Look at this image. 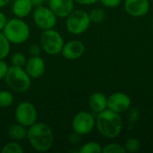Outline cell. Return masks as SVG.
Returning <instances> with one entry per match:
<instances>
[{"mask_svg": "<svg viewBox=\"0 0 153 153\" xmlns=\"http://www.w3.org/2000/svg\"><path fill=\"white\" fill-rule=\"evenodd\" d=\"M148 0H126V11L134 17H142L149 11Z\"/></svg>", "mask_w": 153, "mask_h": 153, "instance_id": "obj_14", "label": "cell"}, {"mask_svg": "<svg viewBox=\"0 0 153 153\" xmlns=\"http://www.w3.org/2000/svg\"><path fill=\"white\" fill-rule=\"evenodd\" d=\"M89 105L95 113H100L108 108V99L103 93L95 92L89 99Z\"/></svg>", "mask_w": 153, "mask_h": 153, "instance_id": "obj_16", "label": "cell"}, {"mask_svg": "<svg viewBox=\"0 0 153 153\" xmlns=\"http://www.w3.org/2000/svg\"><path fill=\"white\" fill-rule=\"evenodd\" d=\"M131 106V100L128 95L123 92H116L108 99V108L117 113H123Z\"/></svg>", "mask_w": 153, "mask_h": 153, "instance_id": "obj_11", "label": "cell"}, {"mask_svg": "<svg viewBox=\"0 0 153 153\" xmlns=\"http://www.w3.org/2000/svg\"><path fill=\"white\" fill-rule=\"evenodd\" d=\"M4 81L7 87L15 92H25L31 85V78L29 76L24 67L9 66Z\"/></svg>", "mask_w": 153, "mask_h": 153, "instance_id": "obj_4", "label": "cell"}, {"mask_svg": "<svg viewBox=\"0 0 153 153\" xmlns=\"http://www.w3.org/2000/svg\"><path fill=\"white\" fill-rule=\"evenodd\" d=\"M89 17L91 20V22H94V23H99L101 22L104 18H105V13L103 10L100 9V8H96L91 11V13H89Z\"/></svg>", "mask_w": 153, "mask_h": 153, "instance_id": "obj_23", "label": "cell"}, {"mask_svg": "<svg viewBox=\"0 0 153 153\" xmlns=\"http://www.w3.org/2000/svg\"><path fill=\"white\" fill-rule=\"evenodd\" d=\"M14 117L17 123L28 128L37 122L38 112L36 107L30 101H22L16 106Z\"/></svg>", "mask_w": 153, "mask_h": 153, "instance_id": "obj_7", "label": "cell"}, {"mask_svg": "<svg viewBox=\"0 0 153 153\" xmlns=\"http://www.w3.org/2000/svg\"><path fill=\"white\" fill-rule=\"evenodd\" d=\"M2 32L10 43L17 45L26 42L30 35L29 25L18 17L7 20Z\"/></svg>", "mask_w": 153, "mask_h": 153, "instance_id": "obj_3", "label": "cell"}, {"mask_svg": "<svg viewBox=\"0 0 153 153\" xmlns=\"http://www.w3.org/2000/svg\"><path fill=\"white\" fill-rule=\"evenodd\" d=\"M26 61H27V58L25 55L22 54V52H15L11 56V64L13 66L24 67Z\"/></svg>", "mask_w": 153, "mask_h": 153, "instance_id": "obj_22", "label": "cell"}, {"mask_svg": "<svg viewBox=\"0 0 153 153\" xmlns=\"http://www.w3.org/2000/svg\"><path fill=\"white\" fill-rule=\"evenodd\" d=\"M101 3L106 7H116L121 3V0H101Z\"/></svg>", "mask_w": 153, "mask_h": 153, "instance_id": "obj_28", "label": "cell"}, {"mask_svg": "<svg viewBox=\"0 0 153 153\" xmlns=\"http://www.w3.org/2000/svg\"><path fill=\"white\" fill-rule=\"evenodd\" d=\"M126 151L129 152H136L140 149V142L137 139H128L125 145Z\"/></svg>", "mask_w": 153, "mask_h": 153, "instance_id": "obj_25", "label": "cell"}, {"mask_svg": "<svg viewBox=\"0 0 153 153\" xmlns=\"http://www.w3.org/2000/svg\"><path fill=\"white\" fill-rule=\"evenodd\" d=\"M14 97L13 93L6 90L0 91V108H8L13 105Z\"/></svg>", "mask_w": 153, "mask_h": 153, "instance_id": "obj_18", "label": "cell"}, {"mask_svg": "<svg viewBox=\"0 0 153 153\" xmlns=\"http://www.w3.org/2000/svg\"><path fill=\"white\" fill-rule=\"evenodd\" d=\"M7 22V18L5 16V14L0 11V31L3 30V29L4 28L5 24Z\"/></svg>", "mask_w": 153, "mask_h": 153, "instance_id": "obj_29", "label": "cell"}, {"mask_svg": "<svg viewBox=\"0 0 153 153\" xmlns=\"http://www.w3.org/2000/svg\"><path fill=\"white\" fill-rule=\"evenodd\" d=\"M27 140L33 150L39 152H46L53 145L54 134L48 125L42 122H36L28 127Z\"/></svg>", "mask_w": 153, "mask_h": 153, "instance_id": "obj_1", "label": "cell"}, {"mask_svg": "<svg viewBox=\"0 0 153 153\" xmlns=\"http://www.w3.org/2000/svg\"><path fill=\"white\" fill-rule=\"evenodd\" d=\"M24 69L32 79H38L43 76L46 70V63L40 56H31L27 59Z\"/></svg>", "mask_w": 153, "mask_h": 153, "instance_id": "obj_10", "label": "cell"}, {"mask_svg": "<svg viewBox=\"0 0 153 153\" xmlns=\"http://www.w3.org/2000/svg\"><path fill=\"white\" fill-rule=\"evenodd\" d=\"M10 44L11 43L5 38L4 33L0 31V60L4 59L8 56L11 49Z\"/></svg>", "mask_w": 153, "mask_h": 153, "instance_id": "obj_19", "label": "cell"}, {"mask_svg": "<svg viewBox=\"0 0 153 153\" xmlns=\"http://www.w3.org/2000/svg\"><path fill=\"white\" fill-rule=\"evenodd\" d=\"M85 50V47L80 40H70L64 44L61 54L67 60H75L80 58Z\"/></svg>", "mask_w": 153, "mask_h": 153, "instance_id": "obj_12", "label": "cell"}, {"mask_svg": "<svg viewBox=\"0 0 153 153\" xmlns=\"http://www.w3.org/2000/svg\"><path fill=\"white\" fill-rule=\"evenodd\" d=\"M39 44L42 50L46 54L50 56H56L61 54L65 42L62 35L53 28L45 30L41 32L39 37Z\"/></svg>", "mask_w": 153, "mask_h": 153, "instance_id": "obj_5", "label": "cell"}, {"mask_svg": "<svg viewBox=\"0 0 153 153\" xmlns=\"http://www.w3.org/2000/svg\"><path fill=\"white\" fill-rule=\"evenodd\" d=\"M11 0H0V8H3L4 6H6Z\"/></svg>", "mask_w": 153, "mask_h": 153, "instance_id": "obj_32", "label": "cell"}, {"mask_svg": "<svg viewBox=\"0 0 153 153\" xmlns=\"http://www.w3.org/2000/svg\"><path fill=\"white\" fill-rule=\"evenodd\" d=\"M96 125L93 116L86 111H81L77 113L72 121V127L74 133L79 135H85L90 134Z\"/></svg>", "mask_w": 153, "mask_h": 153, "instance_id": "obj_9", "label": "cell"}, {"mask_svg": "<svg viewBox=\"0 0 153 153\" xmlns=\"http://www.w3.org/2000/svg\"><path fill=\"white\" fill-rule=\"evenodd\" d=\"M90 23L89 13L83 10H74L65 21L66 29L73 35H80L85 32L90 27Z\"/></svg>", "mask_w": 153, "mask_h": 153, "instance_id": "obj_6", "label": "cell"}, {"mask_svg": "<svg viewBox=\"0 0 153 153\" xmlns=\"http://www.w3.org/2000/svg\"><path fill=\"white\" fill-rule=\"evenodd\" d=\"M102 152L104 153H124L126 152V149L120 144L110 143L106 145L102 149Z\"/></svg>", "mask_w": 153, "mask_h": 153, "instance_id": "obj_24", "label": "cell"}, {"mask_svg": "<svg viewBox=\"0 0 153 153\" xmlns=\"http://www.w3.org/2000/svg\"><path fill=\"white\" fill-rule=\"evenodd\" d=\"M80 153H100L102 152V147L96 142H89L82 146Z\"/></svg>", "mask_w": 153, "mask_h": 153, "instance_id": "obj_20", "label": "cell"}, {"mask_svg": "<svg viewBox=\"0 0 153 153\" xmlns=\"http://www.w3.org/2000/svg\"><path fill=\"white\" fill-rule=\"evenodd\" d=\"M97 127L101 135L107 138L117 137L122 129V119L118 113L105 109L97 117Z\"/></svg>", "mask_w": 153, "mask_h": 153, "instance_id": "obj_2", "label": "cell"}, {"mask_svg": "<svg viewBox=\"0 0 153 153\" xmlns=\"http://www.w3.org/2000/svg\"><path fill=\"white\" fill-rule=\"evenodd\" d=\"M2 153H22L23 152V149L22 147L18 143V142L15 141H12L9 142L7 143H5L2 150Z\"/></svg>", "mask_w": 153, "mask_h": 153, "instance_id": "obj_21", "label": "cell"}, {"mask_svg": "<svg viewBox=\"0 0 153 153\" xmlns=\"http://www.w3.org/2000/svg\"><path fill=\"white\" fill-rule=\"evenodd\" d=\"M46 1H47V0H31V2H32L34 7H38V6L43 5V4H44Z\"/></svg>", "mask_w": 153, "mask_h": 153, "instance_id": "obj_31", "label": "cell"}, {"mask_svg": "<svg viewBox=\"0 0 153 153\" xmlns=\"http://www.w3.org/2000/svg\"><path fill=\"white\" fill-rule=\"evenodd\" d=\"M33 21L36 26L45 30L53 29L56 26L57 17L48 6L40 5L36 7L33 12Z\"/></svg>", "mask_w": 153, "mask_h": 153, "instance_id": "obj_8", "label": "cell"}, {"mask_svg": "<svg viewBox=\"0 0 153 153\" xmlns=\"http://www.w3.org/2000/svg\"><path fill=\"white\" fill-rule=\"evenodd\" d=\"M74 1L80 4H92L98 2L99 0H74Z\"/></svg>", "mask_w": 153, "mask_h": 153, "instance_id": "obj_30", "label": "cell"}, {"mask_svg": "<svg viewBox=\"0 0 153 153\" xmlns=\"http://www.w3.org/2000/svg\"><path fill=\"white\" fill-rule=\"evenodd\" d=\"M8 68H9V66H8L7 63L5 61H4V59L0 60V80L4 79L5 74L8 71Z\"/></svg>", "mask_w": 153, "mask_h": 153, "instance_id": "obj_27", "label": "cell"}, {"mask_svg": "<svg viewBox=\"0 0 153 153\" xmlns=\"http://www.w3.org/2000/svg\"><path fill=\"white\" fill-rule=\"evenodd\" d=\"M42 50L40 44H31L29 48V53L30 56H39L40 51Z\"/></svg>", "mask_w": 153, "mask_h": 153, "instance_id": "obj_26", "label": "cell"}, {"mask_svg": "<svg viewBox=\"0 0 153 153\" xmlns=\"http://www.w3.org/2000/svg\"><path fill=\"white\" fill-rule=\"evenodd\" d=\"M27 133H28L27 127L17 122L15 124L11 125L7 130V134L9 138L12 141H15V142H20L26 139Z\"/></svg>", "mask_w": 153, "mask_h": 153, "instance_id": "obj_17", "label": "cell"}, {"mask_svg": "<svg viewBox=\"0 0 153 153\" xmlns=\"http://www.w3.org/2000/svg\"><path fill=\"white\" fill-rule=\"evenodd\" d=\"M33 7L31 0H14L12 10L15 17L23 19L31 13Z\"/></svg>", "mask_w": 153, "mask_h": 153, "instance_id": "obj_15", "label": "cell"}, {"mask_svg": "<svg viewBox=\"0 0 153 153\" xmlns=\"http://www.w3.org/2000/svg\"><path fill=\"white\" fill-rule=\"evenodd\" d=\"M74 0H48V6L57 18H66L74 11Z\"/></svg>", "mask_w": 153, "mask_h": 153, "instance_id": "obj_13", "label": "cell"}]
</instances>
